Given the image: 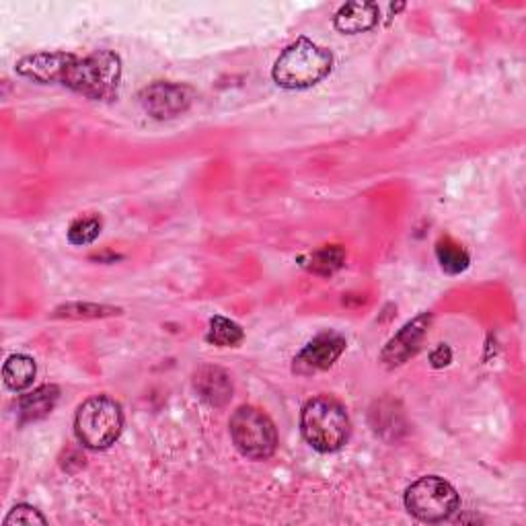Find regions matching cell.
<instances>
[{
  "label": "cell",
  "mask_w": 526,
  "mask_h": 526,
  "mask_svg": "<svg viewBox=\"0 0 526 526\" xmlns=\"http://www.w3.org/2000/svg\"><path fill=\"white\" fill-rule=\"evenodd\" d=\"M13 524H48V518L40 512V510H35L33 506L29 504H17L9 516L5 518V526H13Z\"/></svg>",
  "instance_id": "ffe728a7"
},
{
  "label": "cell",
  "mask_w": 526,
  "mask_h": 526,
  "mask_svg": "<svg viewBox=\"0 0 526 526\" xmlns=\"http://www.w3.org/2000/svg\"><path fill=\"white\" fill-rule=\"evenodd\" d=\"M344 263H346V251L340 245H325L303 259V266L311 274H317L323 278L340 272L344 268Z\"/></svg>",
  "instance_id": "9a60e30c"
},
{
  "label": "cell",
  "mask_w": 526,
  "mask_h": 526,
  "mask_svg": "<svg viewBox=\"0 0 526 526\" xmlns=\"http://www.w3.org/2000/svg\"><path fill=\"white\" fill-rule=\"evenodd\" d=\"M194 387L202 401L212 407H224L233 397V383L227 370L218 366H202L194 374Z\"/></svg>",
  "instance_id": "8fae6325"
},
{
  "label": "cell",
  "mask_w": 526,
  "mask_h": 526,
  "mask_svg": "<svg viewBox=\"0 0 526 526\" xmlns=\"http://www.w3.org/2000/svg\"><path fill=\"white\" fill-rule=\"evenodd\" d=\"M381 11L379 5L366 3V0H356V3H346L340 11L335 13L333 25L340 33L356 35L370 31L374 25L379 23Z\"/></svg>",
  "instance_id": "7c38bea8"
},
{
  "label": "cell",
  "mask_w": 526,
  "mask_h": 526,
  "mask_svg": "<svg viewBox=\"0 0 526 526\" xmlns=\"http://www.w3.org/2000/svg\"><path fill=\"white\" fill-rule=\"evenodd\" d=\"M60 399V389L56 385H44L29 395L19 399V418L21 422H37L54 411Z\"/></svg>",
  "instance_id": "4fadbf2b"
},
{
  "label": "cell",
  "mask_w": 526,
  "mask_h": 526,
  "mask_svg": "<svg viewBox=\"0 0 526 526\" xmlns=\"http://www.w3.org/2000/svg\"><path fill=\"white\" fill-rule=\"evenodd\" d=\"M233 444L249 461H268L278 448V430L268 413L257 407H239L229 422Z\"/></svg>",
  "instance_id": "5b68a950"
},
{
  "label": "cell",
  "mask_w": 526,
  "mask_h": 526,
  "mask_svg": "<svg viewBox=\"0 0 526 526\" xmlns=\"http://www.w3.org/2000/svg\"><path fill=\"white\" fill-rule=\"evenodd\" d=\"M300 430L319 453H335L348 442L352 424L340 401L329 395H319L305 403L300 413Z\"/></svg>",
  "instance_id": "7a4b0ae2"
},
{
  "label": "cell",
  "mask_w": 526,
  "mask_h": 526,
  "mask_svg": "<svg viewBox=\"0 0 526 526\" xmlns=\"http://www.w3.org/2000/svg\"><path fill=\"white\" fill-rule=\"evenodd\" d=\"M194 91L177 83H153L140 93V105L155 120H173L190 109Z\"/></svg>",
  "instance_id": "52a82bcc"
},
{
  "label": "cell",
  "mask_w": 526,
  "mask_h": 526,
  "mask_svg": "<svg viewBox=\"0 0 526 526\" xmlns=\"http://www.w3.org/2000/svg\"><path fill=\"white\" fill-rule=\"evenodd\" d=\"M35 374H37L35 360L31 356H25V354H13L11 358H7L5 366H3L5 385L15 393L29 389L35 381Z\"/></svg>",
  "instance_id": "5bb4252c"
},
{
  "label": "cell",
  "mask_w": 526,
  "mask_h": 526,
  "mask_svg": "<svg viewBox=\"0 0 526 526\" xmlns=\"http://www.w3.org/2000/svg\"><path fill=\"white\" fill-rule=\"evenodd\" d=\"M346 346H348L346 337L342 333H335V331L319 333L303 350L294 356L292 370L296 374H303V377H309V374L327 370L335 364L337 358L344 354Z\"/></svg>",
  "instance_id": "ba28073f"
},
{
  "label": "cell",
  "mask_w": 526,
  "mask_h": 526,
  "mask_svg": "<svg viewBox=\"0 0 526 526\" xmlns=\"http://www.w3.org/2000/svg\"><path fill=\"white\" fill-rule=\"evenodd\" d=\"M333 68L329 50L317 46L307 37H298L276 60L272 79L282 89H309L321 83Z\"/></svg>",
  "instance_id": "6da1fadb"
},
{
  "label": "cell",
  "mask_w": 526,
  "mask_h": 526,
  "mask_svg": "<svg viewBox=\"0 0 526 526\" xmlns=\"http://www.w3.org/2000/svg\"><path fill=\"white\" fill-rule=\"evenodd\" d=\"M122 309H114V307H103V305H81V303H74V305H64L60 309H56V317H66V319H101V317H111V315H120Z\"/></svg>",
  "instance_id": "d6986e66"
},
{
  "label": "cell",
  "mask_w": 526,
  "mask_h": 526,
  "mask_svg": "<svg viewBox=\"0 0 526 526\" xmlns=\"http://www.w3.org/2000/svg\"><path fill=\"white\" fill-rule=\"evenodd\" d=\"M124 430V411L116 399L97 395L87 399L74 418L79 442L91 450H105L116 444Z\"/></svg>",
  "instance_id": "277c9868"
},
{
  "label": "cell",
  "mask_w": 526,
  "mask_h": 526,
  "mask_svg": "<svg viewBox=\"0 0 526 526\" xmlns=\"http://www.w3.org/2000/svg\"><path fill=\"white\" fill-rule=\"evenodd\" d=\"M461 498L448 481L436 475L413 481L405 492L407 512L422 522H444L459 510Z\"/></svg>",
  "instance_id": "8992f818"
},
{
  "label": "cell",
  "mask_w": 526,
  "mask_h": 526,
  "mask_svg": "<svg viewBox=\"0 0 526 526\" xmlns=\"http://www.w3.org/2000/svg\"><path fill=\"white\" fill-rule=\"evenodd\" d=\"M450 360H453V352H450V348L444 346V344H440V346L430 354V364H432L434 368H444V366L450 364Z\"/></svg>",
  "instance_id": "44dd1931"
},
{
  "label": "cell",
  "mask_w": 526,
  "mask_h": 526,
  "mask_svg": "<svg viewBox=\"0 0 526 526\" xmlns=\"http://www.w3.org/2000/svg\"><path fill=\"white\" fill-rule=\"evenodd\" d=\"M122 81V60L111 50H97L85 58H74L62 85L95 101L114 99Z\"/></svg>",
  "instance_id": "3957f363"
},
{
  "label": "cell",
  "mask_w": 526,
  "mask_h": 526,
  "mask_svg": "<svg viewBox=\"0 0 526 526\" xmlns=\"http://www.w3.org/2000/svg\"><path fill=\"white\" fill-rule=\"evenodd\" d=\"M74 54L68 52H40V54H31L25 56L17 62V74L21 77L35 81V83H60L68 66L74 62Z\"/></svg>",
  "instance_id": "30bf717a"
},
{
  "label": "cell",
  "mask_w": 526,
  "mask_h": 526,
  "mask_svg": "<svg viewBox=\"0 0 526 526\" xmlns=\"http://www.w3.org/2000/svg\"><path fill=\"white\" fill-rule=\"evenodd\" d=\"M436 259L440 263V268L450 274V276H457V274H463L469 263H471V257L467 253V249L463 245H459L457 241H453L450 237H444L436 243Z\"/></svg>",
  "instance_id": "2e32d148"
},
{
  "label": "cell",
  "mask_w": 526,
  "mask_h": 526,
  "mask_svg": "<svg viewBox=\"0 0 526 526\" xmlns=\"http://www.w3.org/2000/svg\"><path fill=\"white\" fill-rule=\"evenodd\" d=\"M243 337H245V333L235 321H231L227 317H220V315L210 319V327H208V335H206L208 344L218 346V348H235L243 342Z\"/></svg>",
  "instance_id": "e0dca14e"
},
{
  "label": "cell",
  "mask_w": 526,
  "mask_h": 526,
  "mask_svg": "<svg viewBox=\"0 0 526 526\" xmlns=\"http://www.w3.org/2000/svg\"><path fill=\"white\" fill-rule=\"evenodd\" d=\"M430 323H432V315L430 313H424L420 317H416L413 321H409L393 340L385 346V350L381 352V360L389 366V368H395V366H401L405 364L409 358H413L418 354L424 337L430 329Z\"/></svg>",
  "instance_id": "9c48e42d"
},
{
  "label": "cell",
  "mask_w": 526,
  "mask_h": 526,
  "mask_svg": "<svg viewBox=\"0 0 526 526\" xmlns=\"http://www.w3.org/2000/svg\"><path fill=\"white\" fill-rule=\"evenodd\" d=\"M103 229V220L97 214H89V216H81L70 224L68 229V241L72 245H89L93 243Z\"/></svg>",
  "instance_id": "ac0fdd59"
}]
</instances>
